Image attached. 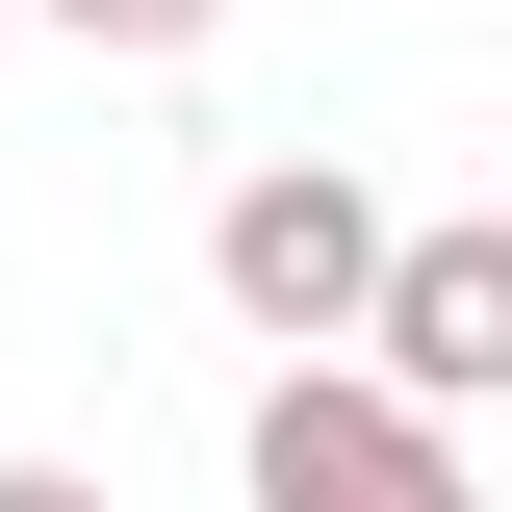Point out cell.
<instances>
[{
    "mask_svg": "<svg viewBox=\"0 0 512 512\" xmlns=\"http://www.w3.org/2000/svg\"><path fill=\"white\" fill-rule=\"evenodd\" d=\"M231 487L256 512H487L461 487V410H410V384H359V359H282L231 410Z\"/></svg>",
    "mask_w": 512,
    "mask_h": 512,
    "instance_id": "1",
    "label": "cell"
},
{
    "mask_svg": "<svg viewBox=\"0 0 512 512\" xmlns=\"http://www.w3.org/2000/svg\"><path fill=\"white\" fill-rule=\"evenodd\" d=\"M205 282H231V333L333 359V333H359V282H384V205L333 180V154H256V180L205 205Z\"/></svg>",
    "mask_w": 512,
    "mask_h": 512,
    "instance_id": "2",
    "label": "cell"
},
{
    "mask_svg": "<svg viewBox=\"0 0 512 512\" xmlns=\"http://www.w3.org/2000/svg\"><path fill=\"white\" fill-rule=\"evenodd\" d=\"M333 359L410 384V410H487V384H512V231H487V205H461V231H384V282H359Z\"/></svg>",
    "mask_w": 512,
    "mask_h": 512,
    "instance_id": "3",
    "label": "cell"
},
{
    "mask_svg": "<svg viewBox=\"0 0 512 512\" xmlns=\"http://www.w3.org/2000/svg\"><path fill=\"white\" fill-rule=\"evenodd\" d=\"M26 26H77V52H128V77H154V52H205L231 0H26Z\"/></svg>",
    "mask_w": 512,
    "mask_h": 512,
    "instance_id": "4",
    "label": "cell"
},
{
    "mask_svg": "<svg viewBox=\"0 0 512 512\" xmlns=\"http://www.w3.org/2000/svg\"><path fill=\"white\" fill-rule=\"evenodd\" d=\"M0 512H103V487H77V461H0Z\"/></svg>",
    "mask_w": 512,
    "mask_h": 512,
    "instance_id": "5",
    "label": "cell"
},
{
    "mask_svg": "<svg viewBox=\"0 0 512 512\" xmlns=\"http://www.w3.org/2000/svg\"><path fill=\"white\" fill-rule=\"evenodd\" d=\"M0 26H26V0H0Z\"/></svg>",
    "mask_w": 512,
    "mask_h": 512,
    "instance_id": "6",
    "label": "cell"
}]
</instances>
